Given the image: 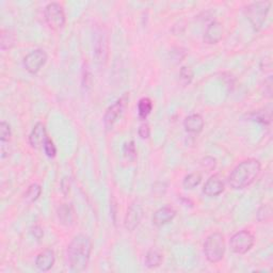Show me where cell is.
I'll return each instance as SVG.
<instances>
[{"instance_id":"obj_1","label":"cell","mask_w":273,"mask_h":273,"mask_svg":"<svg viewBox=\"0 0 273 273\" xmlns=\"http://www.w3.org/2000/svg\"><path fill=\"white\" fill-rule=\"evenodd\" d=\"M92 252V242L89 236L79 234L73 238L67 248L70 267L74 272H81L88 267Z\"/></svg>"},{"instance_id":"obj_2","label":"cell","mask_w":273,"mask_h":273,"mask_svg":"<svg viewBox=\"0 0 273 273\" xmlns=\"http://www.w3.org/2000/svg\"><path fill=\"white\" fill-rule=\"evenodd\" d=\"M262 171V165L257 159L250 158L241 161L228 176L229 186L240 190L252 185Z\"/></svg>"},{"instance_id":"obj_3","label":"cell","mask_w":273,"mask_h":273,"mask_svg":"<svg viewBox=\"0 0 273 273\" xmlns=\"http://www.w3.org/2000/svg\"><path fill=\"white\" fill-rule=\"evenodd\" d=\"M204 253L211 264L219 263L225 254V241L221 233H213L204 243Z\"/></svg>"},{"instance_id":"obj_4","label":"cell","mask_w":273,"mask_h":273,"mask_svg":"<svg viewBox=\"0 0 273 273\" xmlns=\"http://www.w3.org/2000/svg\"><path fill=\"white\" fill-rule=\"evenodd\" d=\"M270 7V2H257L250 4L245 8V16H247L255 30H259L264 26Z\"/></svg>"},{"instance_id":"obj_5","label":"cell","mask_w":273,"mask_h":273,"mask_svg":"<svg viewBox=\"0 0 273 273\" xmlns=\"http://www.w3.org/2000/svg\"><path fill=\"white\" fill-rule=\"evenodd\" d=\"M44 16L47 25L53 30H59L65 25V13L63 7L58 3H51L46 6Z\"/></svg>"},{"instance_id":"obj_6","label":"cell","mask_w":273,"mask_h":273,"mask_svg":"<svg viewBox=\"0 0 273 273\" xmlns=\"http://www.w3.org/2000/svg\"><path fill=\"white\" fill-rule=\"evenodd\" d=\"M230 249L236 254L248 253L254 245V236L249 230H240L229 240Z\"/></svg>"},{"instance_id":"obj_7","label":"cell","mask_w":273,"mask_h":273,"mask_svg":"<svg viewBox=\"0 0 273 273\" xmlns=\"http://www.w3.org/2000/svg\"><path fill=\"white\" fill-rule=\"evenodd\" d=\"M127 103H128V95L126 94L107 109L106 114L104 116L105 127L107 129H111L113 127L116 121L122 116L123 112H124Z\"/></svg>"},{"instance_id":"obj_8","label":"cell","mask_w":273,"mask_h":273,"mask_svg":"<svg viewBox=\"0 0 273 273\" xmlns=\"http://www.w3.org/2000/svg\"><path fill=\"white\" fill-rule=\"evenodd\" d=\"M47 61V54L42 49H36L29 52L24 58V66L30 74H36Z\"/></svg>"},{"instance_id":"obj_9","label":"cell","mask_w":273,"mask_h":273,"mask_svg":"<svg viewBox=\"0 0 273 273\" xmlns=\"http://www.w3.org/2000/svg\"><path fill=\"white\" fill-rule=\"evenodd\" d=\"M143 217V208L139 203H132L125 216L124 226L127 230L132 231L140 224Z\"/></svg>"},{"instance_id":"obj_10","label":"cell","mask_w":273,"mask_h":273,"mask_svg":"<svg viewBox=\"0 0 273 273\" xmlns=\"http://www.w3.org/2000/svg\"><path fill=\"white\" fill-rule=\"evenodd\" d=\"M94 57L100 65H104L108 58V38L105 32L101 31L96 35L94 43Z\"/></svg>"},{"instance_id":"obj_11","label":"cell","mask_w":273,"mask_h":273,"mask_svg":"<svg viewBox=\"0 0 273 273\" xmlns=\"http://www.w3.org/2000/svg\"><path fill=\"white\" fill-rule=\"evenodd\" d=\"M225 188V184L222 177L219 174L210 176L205 183L203 188V193L207 197H218L220 196Z\"/></svg>"},{"instance_id":"obj_12","label":"cell","mask_w":273,"mask_h":273,"mask_svg":"<svg viewBox=\"0 0 273 273\" xmlns=\"http://www.w3.org/2000/svg\"><path fill=\"white\" fill-rule=\"evenodd\" d=\"M47 139H48V136H47L45 125L41 122L36 123L29 135V143L31 147L36 148V149L43 147Z\"/></svg>"},{"instance_id":"obj_13","label":"cell","mask_w":273,"mask_h":273,"mask_svg":"<svg viewBox=\"0 0 273 273\" xmlns=\"http://www.w3.org/2000/svg\"><path fill=\"white\" fill-rule=\"evenodd\" d=\"M223 37V26L218 23L212 22L205 30L204 42L209 45H213L219 43Z\"/></svg>"},{"instance_id":"obj_14","label":"cell","mask_w":273,"mask_h":273,"mask_svg":"<svg viewBox=\"0 0 273 273\" xmlns=\"http://www.w3.org/2000/svg\"><path fill=\"white\" fill-rule=\"evenodd\" d=\"M176 216V211L174 210V208L170 207V206H166V207H162L159 208L153 216L152 218V222L155 226L157 227H161L163 225L168 224L169 222H171Z\"/></svg>"},{"instance_id":"obj_15","label":"cell","mask_w":273,"mask_h":273,"mask_svg":"<svg viewBox=\"0 0 273 273\" xmlns=\"http://www.w3.org/2000/svg\"><path fill=\"white\" fill-rule=\"evenodd\" d=\"M54 261H56V256L52 250H45L41 252L35 259V266L41 271H49L53 265Z\"/></svg>"},{"instance_id":"obj_16","label":"cell","mask_w":273,"mask_h":273,"mask_svg":"<svg viewBox=\"0 0 273 273\" xmlns=\"http://www.w3.org/2000/svg\"><path fill=\"white\" fill-rule=\"evenodd\" d=\"M186 131L191 133H199L204 128V120L200 114H191L184 121Z\"/></svg>"},{"instance_id":"obj_17","label":"cell","mask_w":273,"mask_h":273,"mask_svg":"<svg viewBox=\"0 0 273 273\" xmlns=\"http://www.w3.org/2000/svg\"><path fill=\"white\" fill-rule=\"evenodd\" d=\"M58 218L61 224L71 226L74 223V211L68 204H63L58 208Z\"/></svg>"},{"instance_id":"obj_18","label":"cell","mask_w":273,"mask_h":273,"mask_svg":"<svg viewBox=\"0 0 273 273\" xmlns=\"http://www.w3.org/2000/svg\"><path fill=\"white\" fill-rule=\"evenodd\" d=\"M163 261V255L158 249H151L145 256V266L149 269H154L157 268L161 265Z\"/></svg>"},{"instance_id":"obj_19","label":"cell","mask_w":273,"mask_h":273,"mask_svg":"<svg viewBox=\"0 0 273 273\" xmlns=\"http://www.w3.org/2000/svg\"><path fill=\"white\" fill-rule=\"evenodd\" d=\"M152 110H153V103L151 100L147 98H143L139 101L138 113L141 120H145L149 114H151Z\"/></svg>"},{"instance_id":"obj_20","label":"cell","mask_w":273,"mask_h":273,"mask_svg":"<svg viewBox=\"0 0 273 273\" xmlns=\"http://www.w3.org/2000/svg\"><path fill=\"white\" fill-rule=\"evenodd\" d=\"M41 193H42V188H41V186L37 184H32L29 186L28 189H27L24 199L26 202L32 203L40 198Z\"/></svg>"},{"instance_id":"obj_21","label":"cell","mask_w":273,"mask_h":273,"mask_svg":"<svg viewBox=\"0 0 273 273\" xmlns=\"http://www.w3.org/2000/svg\"><path fill=\"white\" fill-rule=\"evenodd\" d=\"M202 182V175L199 172H194V173H191L189 175H187L184 182H183V186L186 189H194L196 187H198Z\"/></svg>"},{"instance_id":"obj_22","label":"cell","mask_w":273,"mask_h":273,"mask_svg":"<svg viewBox=\"0 0 273 273\" xmlns=\"http://www.w3.org/2000/svg\"><path fill=\"white\" fill-rule=\"evenodd\" d=\"M15 42V36L10 30H3L2 31V49L7 50L13 47Z\"/></svg>"},{"instance_id":"obj_23","label":"cell","mask_w":273,"mask_h":273,"mask_svg":"<svg viewBox=\"0 0 273 273\" xmlns=\"http://www.w3.org/2000/svg\"><path fill=\"white\" fill-rule=\"evenodd\" d=\"M271 217H272V208L270 204L263 205L256 213V218L259 222H267L271 219Z\"/></svg>"},{"instance_id":"obj_24","label":"cell","mask_w":273,"mask_h":273,"mask_svg":"<svg viewBox=\"0 0 273 273\" xmlns=\"http://www.w3.org/2000/svg\"><path fill=\"white\" fill-rule=\"evenodd\" d=\"M180 79L183 86H188L191 84V81L193 79V72L190 67L183 66L180 72Z\"/></svg>"},{"instance_id":"obj_25","label":"cell","mask_w":273,"mask_h":273,"mask_svg":"<svg viewBox=\"0 0 273 273\" xmlns=\"http://www.w3.org/2000/svg\"><path fill=\"white\" fill-rule=\"evenodd\" d=\"M11 127L7 122L3 121L0 123V140H2V144H5L6 142H9L11 139Z\"/></svg>"},{"instance_id":"obj_26","label":"cell","mask_w":273,"mask_h":273,"mask_svg":"<svg viewBox=\"0 0 273 273\" xmlns=\"http://www.w3.org/2000/svg\"><path fill=\"white\" fill-rule=\"evenodd\" d=\"M123 153H124V156L126 157L127 160L133 161L136 158V149L133 141H129L124 145V148H123Z\"/></svg>"},{"instance_id":"obj_27","label":"cell","mask_w":273,"mask_h":273,"mask_svg":"<svg viewBox=\"0 0 273 273\" xmlns=\"http://www.w3.org/2000/svg\"><path fill=\"white\" fill-rule=\"evenodd\" d=\"M43 149L45 154L49 157V158H53L54 156H56L57 154V148H56V145L53 144V142L48 138L43 146Z\"/></svg>"},{"instance_id":"obj_28","label":"cell","mask_w":273,"mask_h":273,"mask_svg":"<svg viewBox=\"0 0 273 273\" xmlns=\"http://www.w3.org/2000/svg\"><path fill=\"white\" fill-rule=\"evenodd\" d=\"M217 166V161L215 158L212 157H205L203 160H202V167L207 170V171H212Z\"/></svg>"},{"instance_id":"obj_29","label":"cell","mask_w":273,"mask_h":273,"mask_svg":"<svg viewBox=\"0 0 273 273\" xmlns=\"http://www.w3.org/2000/svg\"><path fill=\"white\" fill-rule=\"evenodd\" d=\"M139 135L142 139H147L149 134H151V130H149V126L146 124V123H143V124L140 125L139 127Z\"/></svg>"},{"instance_id":"obj_30","label":"cell","mask_w":273,"mask_h":273,"mask_svg":"<svg viewBox=\"0 0 273 273\" xmlns=\"http://www.w3.org/2000/svg\"><path fill=\"white\" fill-rule=\"evenodd\" d=\"M31 233L36 239H41V238L43 237V229L41 228L40 226H37V225H35V226H33L31 228Z\"/></svg>"}]
</instances>
